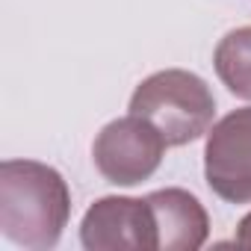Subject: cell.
I'll return each instance as SVG.
<instances>
[{
	"label": "cell",
	"instance_id": "6da1fadb",
	"mask_svg": "<svg viewBox=\"0 0 251 251\" xmlns=\"http://www.w3.org/2000/svg\"><path fill=\"white\" fill-rule=\"evenodd\" d=\"M71 216L65 177L39 160L0 163V233L9 242L48 251L59 242Z\"/></svg>",
	"mask_w": 251,
	"mask_h": 251
},
{
	"label": "cell",
	"instance_id": "7a4b0ae2",
	"mask_svg": "<svg viewBox=\"0 0 251 251\" xmlns=\"http://www.w3.org/2000/svg\"><path fill=\"white\" fill-rule=\"evenodd\" d=\"M130 112L148 118L169 148H180L207 136L216 118V98L204 77L183 68H166L136 86Z\"/></svg>",
	"mask_w": 251,
	"mask_h": 251
},
{
	"label": "cell",
	"instance_id": "3957f363",
	"mask_svg": "<svg viewBox=\"0 0 251 251\" xmlns=\"http://www.w3.org/2000/svg\"><path fill=\"white\" fill-rule=\"evenodd\" d=\"M166 148L169 142L154 124L130 112L100 127L92 145V160L103 180L115 186H136L160 169Z\"/></svg>",
	"mask_w": 251,
	"mask_h": 251
},
{
	"label": "cell",
	"instance_id": "277c9868",
	"mask_svg": "<svg viewBox=\"0 0 251 251\" xmlns=\"http://www.w3.org/2000/svg\"><path fill=\"white\" fill-rule=\"evenodd\" d=\"M207 186L227 204H251V106L227 112L207 130Z\"/></svg>",
	"mask_w": 251,
	"mask_h": 251
},
{
	"label": "cell",
	"instance_id": "5b68a950",
	"mask_svg": "<svg viewBox=\"0 0 251 251\" xmlns=\"http://www.w3.org/2000/svg\"><path fill=\"white\" fill-rule=\"evenodd\" d=\"M80 242L89 251H157V222L148 198H98L80 222Z\"/></svg>",
	"mask_w": 251,
	"mask_h": 251
},
{
	"label": "cell",
	"instance_id": "8992f818",
	"mask_svg": "<svg viewBox=\"0 0 251 251\" xmlns=\"http://www.w3.org/2000/svg\"><path fill=\"white\" fill-rule=\"evenodd\" d=\"M157 222V251H198L210 236V216L204 204L177 186L145 195Z\"/></svg>",
	"mask_w": 251,
	"mask_h": 251
},
{
	"label": "cell",
	"instance_id": "52a82bcc",
	"mask_svg": "<svg viewBox=\"0 0 251 251\" xmlns=\"http://www.w3.org/2000/svg\"><path fill=\"white\" fill-rule=\"evenodd\" d=\"M213 65L230 95L251 100V27L225 33L213 50Z\"/></svg>",
	"mask_w": 251,
	"mask_h": 251
},
{
	"label": "cell",
	"instance_id": "ba28073f",
	"mask_svg": "<svg viewBox=\"0 0 251 251\" xmlns=\"http://www.w3.org/2000/svg\"><path fill=\"white\" fill-rule=\"evenodd\" d=\"M233 242H236V245H245V248H251V213H248V216H242V222L236 225Z\"/></svg>",
	"mask_w": 251,
	"mask_h": 251
}]
</instances>
